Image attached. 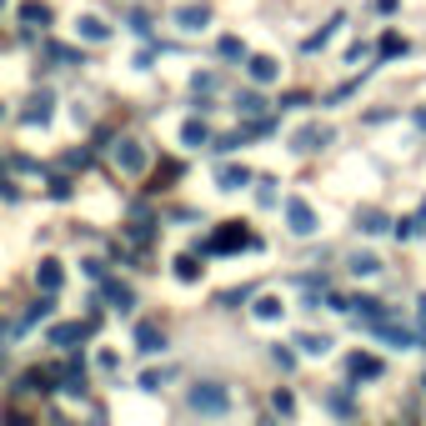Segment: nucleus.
I'll return each mask as SVG.
<instances>
[{
	"label": "nucleus",
	"instance_id": "nucleus-1",
	"mask_svg": "<svg viewBox=\"0 0 426 426\" xmlns=\"http://www.w3.org/2000/svg\"><path fill=\"white\" fill-rule=\"evenodd\" d=\"M186 406L201 411V416H226V411H231V391L216 386V381H201V386L186 391Z\"/></svg>",
	"mask_w": 426,
	"mask_h": 426
},
{
	"label": "nucleus",
	"instance_id": "nucleus-2",
	"mask_svg": "<svg viewBox=\"0 0 426 426\" xmlns=\"http://www.w3.org/2000/svg\"><path fill=\"white\" fill-rule=\"evenodd\" d=\"M241 246H256V236H251V231H241V221H226L216 236L206 241V251H241Z\"/></svg>",
	"mask_w": 426,
	"mask_h": 426
},
{
	"label": "nucleus",
	"instance_id": "nucleus-3",
	"mask_svg": "<svg viewBox=\"0 0 426 426\" xmlns=\"http://www.w3.org/2000/svg\"><path fill=\"white\" fill-rule=\"evenodd\" d=\"M286 221H291L296 236H311V231H316V211H311L301 196H291V201H286Z\"/></svg>",
	"mask_w": 426,
	"mask_h": 426
},
{
	"label": "nucleus",
	"instance_id": "nucleus-4",
	"mask_svg": "<svg viewBox=\"0 0 426 426\" xmlns=\"http://www.w3.org/2000/svg\"><path fill=\"white\" fill-rule=\"evenodd\" d=\"M326 141H331V131H326V126H301V131L291 136V146H296L301 155H311V150H321Z\"/></svg>",
	"mask_w": 426,
	"mask_h": 426
},
{
	"label": "nucleus",
	"instance_id": "nucleus-5",
	"mask_svg": "<svg viewBox=\"0 0 426 426\" xmlns=\"http://www.w3.org/2000/svg\"><path fill=\"white\" fill-rule=\"evenodd\" d=\"M366 331H371V336H381V341H391V346H401V351H406V346H416V336H411L406 326H391V321H366Z\"/></svg>",
	"mask_w": 426,
	"mask_h": 426
},
{
	"label": "nucleus",
	"instance_id": "nucleus-6",
	"mask_svg": "<svg viewBox=\"0 0 426 426\" xmlns=\"http://www.w3.org/2000/svg\"><path fill=\"white\" fill-rule=\"evenodd\" d=\"M171 20H176L181 30H206V25H211V11H206V6H176Z\"/></svg>",
	"mask_w": 426,
	"mask_h": 426
},
{
	"label": "nucleus",
	"instance_id": "nucleus-7",
	"mask_svg": "<svg viewBox=\"0 0 426 426\" xmlns=\"http://www.w3.org/2000/svg\"><path fill=\"white\" fill-rule=\"evenodd\" d=\"M161 346H166V331L155 326V321H141V326H136V351H146V356H155V351H161Z\"/></svg>",
	"mask_w": 426,
	"mask_h": 426
},
{
	"label": "nucleus",
	"instance_id": "nucleus-8",
	"mask_svg": "<svg viewBox=\"0 0 426 426\" xmlns=\"http://www.w3.org/2000/svg\"><path fill=\"white\" fill-rule=\"evenodd\" d=\"M246 76H251L256 85H271V81L281 76V66H276L271 56H251V61H246Z\"/></svg>",
	"mask_w": 426,
	"mask_h": 426
},
{
	"label": "nucleus",
	"instance_id": "nucleus-9",
	"mask_svg": "<svg viewBox=\"0 0 426 426\" xmlns=\"http://www.w3.org/2000/svg\"><path fill=\"white\" fill-rule=\"evenodd\" d=\"M116 166L121 171H146V150L136 141H116Z\"/></svg>",
	"mask_w": 426,
	"mask_h": 426
},
{
	"label": "nucleus",
	"instance_id": "nucleus-10",
	"mask_svg": "<svg viewBox=\"0 0 426 426\" xmlns=\"http://www.w3.org/2000/svg\"><path fill=\"white\" fill-rule=\"evenodd\" d=\"M61 281H66L61 261H40V266H35V286H40V291H50V296H56V291H61Z\"/></svg>",
	"mask_w": 426,
	"mask_h": 426
},
{
	"label": "nucleus",
	"instance_id": "nucleus-11",
	"mask_svg": "<svg viewBox=\"0 0 426 426\" xmlns=\"http://www.w3.org/2000/svg\"><path fill=\"white\" fill-rule=\"evenodd\" d=\"M346 371H351L356 381H377V377H381V361H377V356H361V351H356V356L346 361Z\"/></svg>",
	"mask_w": 426,
	"mask_h": 426
},
{
	"label": "nucleus",
	"instance_id": "nucleus-12",
	"mask_svg": "<svg viewBox=\"0 0 426 426\" xmlns=\"http://www.w3.org/2000/svg\"><path fill=\"white\" fill-rule=\"evenodd\" d=\"M351 311L361 316V321H386V306H381L377 296H356V301H351Z\"/></svg>",
	"mask_w": 426,
	"mask_h": 426
},
{
	"label": "nucleus",
	"instance_id": "nucleus-13",
	"mask_svg": "<svg viewBox=\"0 0 426 426\" xmlns=\"http://www.w3.org/2000/svg\"><path fill=\"white\" fill-rule=\"evenodd\" d=\"M356 231H361V236H377V231H386V216H381L377 206H366L361 216H356Z\"/></svg>",
	"mask_w": 426,
	"mask_h": 426
},
{
	"label": "nucleus",
	"instance_id": "nucleus-14",
	"mask_svg": "<svg viewBox=\"0 0 426 426\" xmlns=\"http://www.w3.org/2000/svg\"><path fill=\"white\" fill-rule=\"evenodd\" d=\"M216 181H221V191H241V186H251V171L246 166H221Z\"/></svg>",
	"mask_w": 426,
	"mask_h": 426
},
{
	"label": "nucleus",
	"instance_id": "nucleus-15",
	"mask_svg": "<svg viewBox=\"0 0 426 426\" xmlns=\"http://www.w3.org/2000/svg\"><path fill=\"white\" fill-rule=\"evenodd\" d=\"M61 391H66V396H85V371H81V366H66V371H61Z\"/></svg>",
	"mask_w": 426,
	"mask_h": 426
},
{
	"label": "nucleus",
	"instance_id": "nucleus-16",
	"mask_svg": "<svg viewBox=\"0 0 426 426\" xmlns=\"http://www.w3.org/2000/svg\"><path fill=\"white\" fill-rule=\"evenodd\" d=\"M81 336H85L81 321H71V326H50V346H76Z\"/></svg>",
	"mask_w": 426,
	"mask_h": 426
},
{
	"label": "nucleus",
	"instance_id": "nucleus-17",
	"mask_svg": "<svg viewBox=\"0 0 426 426\" xmlns=\"http://www.w3.org/2000/svg\"><path fill=\"white\" fill-rule=\"evenodd\" d=\"M76 35H85V40H105V35H111V25L95 20V16H81V20H76Z\"/></svg>",
	"mask_w": 426,
	"mask_h": 426
},
{
	"label": "nucleus",
	"instance_id": "nucleus-18",
	"mask_svg": "<svg viewBox=\"0 0 426 426\" xmlns=\"http://www.w3.org/2000/svg\"><path fill=\"white\" fill-rule=\"evenodd\" d=\"M181 141H186V146H196V150H201V146H211L206 121H186V126H181Z\"/></svg>",
	"mask_w": 426,
	"mask_h": 426
},
{
	"label": "nucleus",
	"instance_id": "nucleus-19",
	"mask_svg": "<svg viewBox=\"0 0 426 426\" xmlns=\"http://www.w3.org/2000/svg\"><path fill=\"white\" fill-rule=\"evenodd\" d=\"M216 50H221V61H246V40L241 35H221Z\"/></svg>",
	"mask_w": 426,
	"mask_h": 426
},
{
	"label": "nucleus",
	"instance_id": "nucleus-20",
	"mask_svg": "<svg viewBox=\"0 0 426 426\" xmlns=\"http://www.w3.org/2000/svg\"><path fill=\"white\" fill-rule=\"evenodd\" d=\"M20 121H30V126H45V121H50V95H45V90L30 100V111H25Z\"/></svg>",
	"mask_w": 426,
	"mask_h": 426
},
{
	"label": "nucleus",
	"instance_id": "nucleus-21",
	"mask_svg": "<svg viewBox=\"0 0 426 426\" xmlns=\"http://www.w3.org/2000/svg\"><path fill=\"white\" fill-rule=\"evenodd\" d=\"M377 271H381V261H377V256H366V251H356V256H351V276H377Z\"/></svg>",
	"mask_w": 426,
	"mask_h": 426
},
{
	"label": "nucleus",
	"instance_id": "nucleus-22",
	"mask_svg": "<svg viewBox=\"0 0 426 426\" xmlns=\"http://www.w3.org/2000/svg\"><path fill=\"white\" fill-rule=\"evenodd\" d=\"M105 296H111V306H116V311H131V301H136V296H131V286H121V281H105Z\"/></svg>",
	"mask_w": 426,
	"mask_h": 426
},
{
	"label": "nucleus",
	"instance_id": "nucleus-23",
	"mask_svg": "<svg viewBox=\"0 0 426 426\" xmlns=\"http://www.w3.org/2000/svg\"><path fill=\"white\" fill-rule=\"evenodd\" d=\"M50 311H56V301H50V291H45V296H40V301L30 306V316H25V321H20V331H25V326H35V321H45Z\"/></svg>",
	"mask_w": 426,
	"mask_h": 426
},
{
	"label": "nucleus",
	"instance_id": "nucleus-24",
	"mask_svg": "<svg viewBox=\"0 0 426 426\" xmlns=\"http://www.w3.org/2000/svg\"><path fill=\"white\" fill-rule=\"evenodd\" d=\"M296 346H301L306 356H326V351H331V336H311V331H306V336H301Z\"/></svg>",
	"mask_w": 426,
	"mask_h": 426
},
{
	"label": "nucleus",
	"instance_id": "nucleus-25",
	"mask_svg": "<svg viewBox=\"0 0 426 426\" xmlns=\"http://www.w3.org/2000/svg\"><path fill=\"white\" fill-rule=\"evenodd\" d=\"M20 20H25V25H45V20H50V11L40 6V0H25V6H20Z\"/></svg>",
	"mask_w": 426,
	"mask_h": 426
},
{
	"label": "nucleus",
	"instance_id": "nucleus-26",
	"mask_svg": "<svg viewBox=\"0 0 426 426\" xmlns=\"http://www.w3.org/2000/svg\"><path fill=\"white\" fill-rule=\"evenodd\" d=\"M236 111H241V116H261V111H266V100H261L256 90H246V95H236Z\"/></svg>",
	"mask_w": 426,
	"mask_h": 426
},
{
	"label": "nucleus",
	"instance_id": "nucleus-27",
	"mask_svg": "<svg viewBox=\"0 0 426 426\" xmlns=\"http://www.w3.org/2000/svg\"><path fill=\"white\" fill-rule=\"evenodd\" d=\"M50 61H61V66H85V56H81V50H71V45H50Z\"/></svg>",
	"mask_w": 426,
	"mask_h": 426
},
{
	"label": "nucleus",
	"instance_id": "nucleus-28",
	"mask_svg": "<svg viewBox=\"0 0 426 426\" xmlns=\"http://www.w3.org/2000/svg\"><path fill=\"white\" fill-rule=\"evenodd\" d=\"M256 316H261V321H276V316H281V301H276V296H261V301H256Z\"/></svg>",
	"mask_w": 426,
	"mask_h": 426
},
{
	"label": "nucleus",
	"instance_id": "nucleus-29",
	"mask_svg": "<svg viewBox=\"0 0 426 426\" xmlns=\"http://www.w3.org/2000/svg\"><path fill=\"white\" fill-rule=\"evenodd\" d=\"M176 276H181V281H196V276H201V266H196V256H181V261H176Z\"/></svg>",
	"mask_w": 426,
	"mask_h": 426
},
{
	"label": "nucleus",
	"instance_id": "nucleus-30",
	"mask_svg": "<svg viewBox=\"0 0 426 426\" xmlns=\"http://www.w3.org/2000/svg\"><path fill=\"white\" fill-rule=\"evenodd\" d=\"M166 386V371H146L141 377V391H161Z\"/></svg>",
	"mask_w": 426,
	"mask_h": 426
},
{
	"label": "nucleus",
	"instance_id": "nucleus-31",
	"mask_svg": "<svg viewBox=\"0 0 426 426\" xmlns=\"http://www.w3.org/2000/svg\"><path fill=\"white\" fill-rule=\"evenodd\" d=\"M271 406H276L281 416H291V411H296V396H291V391H276V396H271Z\"/></svg>",
	"mask_w": 426,
	"mask_h": 426
},
{
	"label": "nucleus",
	"instance_id": "nucleus-32",
	"mask_svg": "<svg viewBox=\"0 0 426 426\" xmlns=\"http://www.w3.org/2000/svg\"><path fill=\"white\" fill-rule=\"evenodd\" d=\"M326 406H331V411H336V416H351V396H346V391H336V396H331V401H326Z\"/></svg>",
	"mask_w": 426,
	"mask_h": 426
},
{
	"label": "nucleus",
	"instance_id": "nucleus-33",
	"mask_svg": "<svg viewBox=\"0 0 426 426\" xmlns=\"http://www.w3.org/2000/svg\"><path fill=\"white\" fill-rule=\"evenodd\" d=\"M256 201H261V206H276V181H261V191H256Z\"/></svg>",
	"mask_w": 426,
	"mask_h": 426
},
{
	"label": "nucleus",
	"instance_id": "nucleus-34",
	"mask_svg": "<svg viewBox=\"0 0 426 426\" xmlns=\"http://www.w3.org/2000/svg\"><path fill=\"white\" fill-rule=\"evenodd\" d=\"M271 356H276V366H281V371H291V366H296V356H291V351H281V346H276Z\"/></svg>",
	"mask_w": 426,
	"mask_h": 426
},
{
	"label": "nucleus",
	"instance_id": "nucleus-35",
	"mask_svg": "<svg viewBox=\"0 0 426 426\" xmlns=\"http://www.w3.org/2000/svg\"><path fill=\"white\" fill-rule=\"evenodd\" d=\"M416 316H421V326H426V296H421V301H416Z\"/></svg>",
	"mask_w": 426,
	"mask_h": 426
},
{
	"label": "nucleus",
	"instance_id": "nucleus-36",
	"mask_svg": "<svg viewBox=\"0 0 426 426\" xmlns=\"http://www.w3.org/2000/svg\"><path fill=\"white\" fill-rule=\"evenodd\" d=\"M377 11H396V0H377Z\"/></svg>",
	"mask_w": 426,
	"mask_h": 426
},
{
	"label": "nucleus",
	"instance_id": "nucleus-37",
	"mask_svg": "<svg viewBox=\"0 0 426 426\" xmlns=\"http://www.w3.org/2000/svg\"><path fill=\"white\" fill-rule=\"evenodd\" d=\"M416 126H421V131H426V111H416Z\"/></svg>",
	"mask_w": 426,
	"mask_h": 426
},
{
	"label": "nucleus",
	"instance_id": "nucleus-38",
	"mask_svg": "<svg viewBox=\"0 0 426 426\" xmlns=\"http://www.w3.org/2000/svg\"><path fill=\"white\" fill-rule=\"evenodd\" d=\"M421 221H426V201H421Z\"/></svg>",
	"mask_w": 426,
	"mask_h": 426
}]
</instances>
